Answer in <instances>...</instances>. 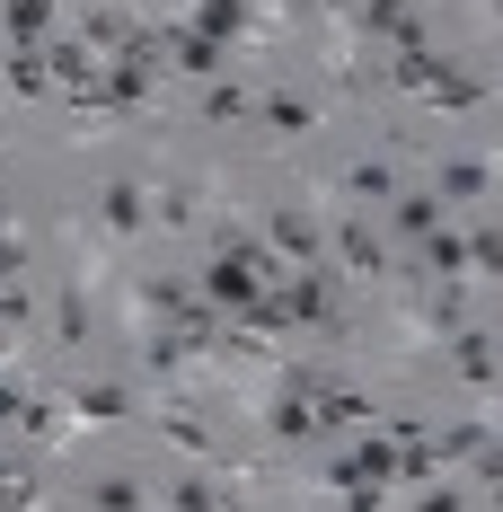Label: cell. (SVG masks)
Returning <instances> with one entry per match:
<instances>
[{
	"label": "cell",
	"instance_id": "1f68e13d",
	"mask_svg": "<svg viewBox=\"0 0 503 512\" xmlns=\"http://www.w3.org/2000/svg\"><path fill=\"white\" fill-rule=\"evenodd\" d=\"M0 239H9V195H0Z\"/></svg>",
	"mask_w": 503,
	"mask_h": 512
},
{
	"label": "cell",
	"instance_id": "cb8c5ba5",
	"mask_svg": "<svg viewBox=\"0 0 503 512\" xmlns=\"http://www.w3.org/2000/svg\"><path fill=\"white\" fill-rule=\"evenodd\" d=\"M9 89H18V98H36V89H45V62H36V53H18V62H9Z\"/></svg>",
	"mask_w": 503,
	"mask_h": 512
},
{
	"label": "cell",
	"instance_id": "52a82bcc",
	"mask_svg": "<svg viewBox=\"0 0 503 512\" xmlns=\"http://www.w3.org/2000/svg\"><path fill=\"white\" fill-rule=\"evenodd\" d=\"M71 415H80V424H124V415H133V398L89 380V389H71Z\"/></svg>",
	"mask_w": 503,
	"mask_h": 512
},
{
	"label": "cell",
	"instance_id": "30bf717a",
	"mask_svg": "<svg viewBox=\"0 0 503 512\" xmlns=\"http://www.w3.org/2000/svg\"><path fill=\"white\" fill-rule=\"evenodd\" d=\"M318 433V415H309V389H283L274 398V442H309Z\"/></svg>",
	"mask_w": 503,
	"mask_h": 512
},
{
	"label": "cell",
	"instance_id": "4dcf8cb0",
	"mask_svg": "<svg viewBox=\"0 0 503 512\" xmlns=\"http://www.w3.org/2000/svg\"><path fill=\"white\" fill-rule=\"evenodd\" d=\"M415 512H468V504H459L451 486H433V495H424V504H415Z\"/></svg>",
	"mask_w": 503,
	"mask_h": 512
},
{
	"label": "cell",
	"instance_id": "5bb4252c",
	"mask_svg": "<svg viewBox=\"0 0 503 512\" xmlns=\"http://www.w3.org/2000/svg\"><path fill=\"white\" fill-rule=\"evenodd\" d=\"M353 195H380V204H398V168H389V159H353Z\"/></svg>",
	"mask_w": 503,
	"mask_h": 512
},
{
	"label": "cell",
	"instance_id": "f1b7e54d",
	"mask_svg": "<svg viewBox=\"0 0 503 512\" xmlns=\"http://www.w3.org/2000/svg\"><path fill=\"white\" fill-rule=\"evenodd\" d=\"M18 318H27V292H18V283H0V327H18Z\"/></svg>",
	"mask_w": 503,
	"mask_h": 512
},
{
	"label": "cell",
	"instance_id": "ba28073f",
	"mask_svg": "<svg viewBox=\"0 0 503 512\" xmlns=\"http://www.w3.org/2000/svg\"><path fill=\"white\" fill-rule=\"evenodd\" d=\"M142 309H159V318H177V327H186V318H203L212 301H195L186 283H168V274H159V283H142Z\"/></svg>",
	"mask_w": 503,
	"mask_h": 512
},
{
	"label": "cell",
	"instance_id": "4316f807",
	"mask_svg": "<svg viewBox=\"0 0 503 512\" xmlns=\"http://www.w3.org/2000/svg\"><path fill=\"white\" fill-rule=\"evenodd\" d=\"M177 62H186L195 80H212V45H203V36H177Z\"/></svg>",
	"mask_w": 503,
	"mask_h": 512
},
{
	"label": "cell",
	"instance_id": "8fae6325",
	"mask_svg": "<svg viewBox=\"0 0 503 512\" xmlns=\"http://www.w3.org/2000/svg\"><path fill=\"white\" fill-rule=\"evenodd\" d=\"M0 27H9L18 45H45V36H53V9H45V0H9V9H0Z\"/></svg>",
	"mask_w": 503,
	"mask_h": 512
},
{
	"label": "cell",
	"instance_id": "e0dca14e",
	"mask_svg": "<svg viewBox=\"0 0 503 512\" xmlns=\"http://www.w3.org/2000/svg\"><path fill=\"white\" fill-rule=\"evenodd\" d=\"M265 124H274V133H309L318 106H309V98H265Z\"/></svg>",
	"mask_w": 503,
	"mask_h": 512
},
{
	"label": "cell",
	"instance_id": "277c9868",
	"mask_svg": "<svg viewBox=\"0 0 503 512\" xmlns=\"http://www.w3.org/2000/svg\"><path fill=\"white\" fill-rule=\"evenodd\" d=\"M98 212H106V230H151V195H142L133 177H115L98 195Z\"/></svg>",
	"mask_w": 503,
	"mask_h": 512
},
{
	"label": "cell",
	"instance_id": "2e32d148",
	"mask_svg": "<svg viewBox=\"0 0 503 512\" xmlns=\"http://www.w3.org/2000/svg\"><path fill=\"white\" fill-rule=\"evenodd\" d=\"M36 504H45V486L27 468H0V512H36Z\"/></svg>",
	"mask_w": 503,
	"mask_h": 512
},
{
	"label": "cell",
	"instance_id": "ffe728a7",
	"mask_svg": "<svg viewBox=\"0 0 503 512\" xmlns=\"http://www.w3.org/2000/svg\"><path fill=\"white\" fill-rule=\"evenodd\" d=\"M415 248L433 256L442 274H459V265H468V239H459V230H433V239H415Z\"/></svg>",
	"mask_w": 503,
	"mask_h": 512
},
{
	"label": "cell",
	"instance_id": "d4e9b609",
	"mask_svg": "<svg viewBox=\"0 0 503 512\" xmlns=\"http://www.w3.org/2000/svg\"><path fill=\"white\" fill-rule=\"evenodd\" d=\"M53 327H62V345H80V336H89V301H62V309H53Z\"/></svg>",
	"mask_w": 503,
	"mask_h": 512
},
{
	"label": "cell",
	"instance_id": "9c48e42d",
	"mask_svg": "<svg viewBox=\"0 0 503 512\" xmlns=\"http://www.w3.org/2000/svg\"><path fill=\"white\" fill-rule=\"evenodd\" d=\"M424 98H433V106H477V98H486V80H477V71H451V62H442V71L424 80Z\"/></svg>",
	"mask_w": 503,
	"mask_h": 512
},
{
	"label": "cell",
	"instance_id": "603a6c76",
	"mask_svg": "<svg viewBox=\"0 0 503 512\" xmlns=\"http://www.w3.org/2000/svg\"><path fill=\"white\" fill-rule=\"evenodd\" d=\"M168 504H177V512H221V495H212V486H203V477H186V486H177V495H168Z\"/></svg>",
	"mask_w": 503,
	"mask_h": 512
},
{
	"label": "cell",
	"instance_id": "ac0fdd59",
	"mask_svg": "<svg viewBox=\"0 0 503 512\" xmlns=\"http://www.w3.org/2000/svg\"><path fill=\"white\" fill-rule=\"evenodd\" d=\"M89 504H98V512H142V486H133V477H98Z\"/></svg>",
	"mask_w": 503,
	"mask_h": 512
},
{
	"label": "cell",
	"instance_id": "6da1fadb",
	"mask_svg": "<svg viewBox=\"0 0 503 512\" xmlns=\"http://www.w3.org/2000/svg\"><path fill=\"white\" fill-rule=\"evenodd\" d=\"M203 292H212V309H256L265 292H256V265L248 256H221L212 274H203Z\"/></svg>",
	"mask_w": 503,
	"mask_h": 512
},
{
	"label": "cell",
	"instance_id": "9a60e30c",
	"mask_svg": "<svg viewBox=\"0 0 503 512\" xmlns=\"http://www.w3.org/2000/svg\"><path fill=\"white\" fill-rule=\"evenodd\" d=\"M442 195L477 204V195H486V159H451V168H442Z\"/></svg>",
	"mask_w": 503,
	"mask_h": 512
},
{
	"label": "cell",
	"instance_id": "4fadbf2b",
	"mask_svg": "<svg viewBox=\"0 0 503 512\" xmlns=\"http://www.w3.org/2000/svg\"><path fill=\"white\" fill-rule=\"evenodd\" d=\"M486 451H495V433H486V424H451V433L433 442V460H486Z\"/></svg>",
	"mask_w": 503,
	"mask_h": 512
},
{
	"label": "cell",
	"instance_id": "d6986e66",
	"mask_svg": "<svg viewBox=\"0 0 503 512\" xmlns=\"http://www.w3.org/2000/svg\"><path fill=\"white\" fill-rule=\"evenodd\" d=\"M336 248H345L353 274H380V239H371V230H336Z\"/></svg>",
	"mask_w": 503,
	"mask_h": 512
},
{
	"label": "cell",
	"instance_id": "7a4b0ae2",
	"mask_svg": "<svg viewBox=\"0 0 503 512\" xmlns=\"http://www.w3.org/2000/svg\"><path fill=\"white\" fill-rule=\"evenodd\" d=\"M274 309H283V327H336V301H327V283H292V292H274Z\"/></svg>",
	"mask_w": 503,
	"mask_h": 512
},
{
	"label": "cell",
	"instance_id": "7402d4cb",
	"mask_svg": "<svg viewBox=\"0 0 503 512\" xmlns=\"http://www.w3.org/2000/svg\"><path fill=\"white\" fill-rule=\"evenodd\" d=\"M274 248H283V256H309V248H318V230H309V221H292V212H283V221H274Z\"/></svg>",
	"mask_w": 503,
	"mask_h": 512
},
{
	"label": "cell",
	"instance_id": "5b68a950",
	"mask_svg": "<svg viewBox=\"0 0 503 512\" xmlns=\"http://www.w3.org/2000/svg\"><path fill=\"white\" fill-rule=\"evenodd\" d=\"M309 398H318V433H345V424H371V398H362V389H309Z\"/></svg>",
	"mask_w": 503,
	"mask_h": 512
},
{
	"label": "cell",
	"instance_id": "7c38bea8",
	"mask_svg": "<svg viewBox=\"0 0 503 512\" xmlns=\"http://www.w3.org/2000/svg\"><path fill=\"white\" fill-rule=\"evenodd\" d=\"M389 221H398L406 239H433V230H442V204H433V195H398V204H389Z\"/></svg>",
	"mask_w": 503,
	"mask_h": 512
},
{
	"label": "cell",
	"instance_id": "f546056e",
	"mask_svg": "<svg viewBox=\"0 0 503 512\" xmlns=\"http://www.w3.org/2000/svg\"><path fill=\"white\" fill-rule=\"evenodd\" d=\"M18 265H27V248H18V239H0V283H18Z\"/></svg>",
	"mask_w": 503,
	"mask_h": 512
},
{
	"label": "cell",
	"instance_id": "3957f363",
	"mask_svg": "<svg viewBox=\"0 0 503 512\" xmlns=\"http://www.w3.org/2000/svg\"><path fill=\"white\" fill-rule=\"evenodd\" d=\"M380 477H398V451L389 442H353L345 460H336V486H380Z\"/></svg>",
	"mask_w": 503,
	"mask_h": 512
},
{
	"label": "cell",
	"instance_id": "44dd1931",
	"mask_svg": "<svg viewBox=\"0 0 503 512\" xmlns=\"http://www.w3.org/2000/svg\"><path fill=\"white\" fill-rule=\"evenodd\" d=\"M203 115H212V124H230V115H248V89H230V80H212V89H203Z\"/></svg>",
	"mask_w": 503,
	"mask_h": 512
},
{
	"label": "cell",
	"instance_id": "83f0119b",
	"mask_svg": "<svg viewBox=\"0 0 503 512\" xmlns=\"http://www.w3.org/2000/svg\"><path fill=\"white\" fill-rule=\"evenodd\" d=\"M186 212H195V195H186V186H168V195L151 204V221H186Z\"/></svg>",
	"mask_w": 503,
	"mask_h": 512
},
{
	"label": "cell",
	"instance_id": "8992f818",
	"mask_svg": "<svg viewBox=\"0 0 503 512\" xmlns=\"http://www.w3.org/2000/svg\"><path fill=\"white\" fill-rule=\"evenodd\" d=\"M451 354H459V380H468V389H495V345H486L477 327H459Z\"/></svg>",
	"mask_w": 503,
	"mask_h": 512
},
{
	"label": "cell",
	"instance_id": "484cf974",
	"mask_svg": "<svg viewBox=\"0 0 503 512\" xmlns=\"http://www.w3.org/2000/svg\"><path fill=\"white\" fill-rule=\"evenodd\" d=\"M168 442H177V451H212V433H203L195 415H168Z\"/></svg>",
	"mask_w": 503,
	"mask_h": 512
}]
</instances>
